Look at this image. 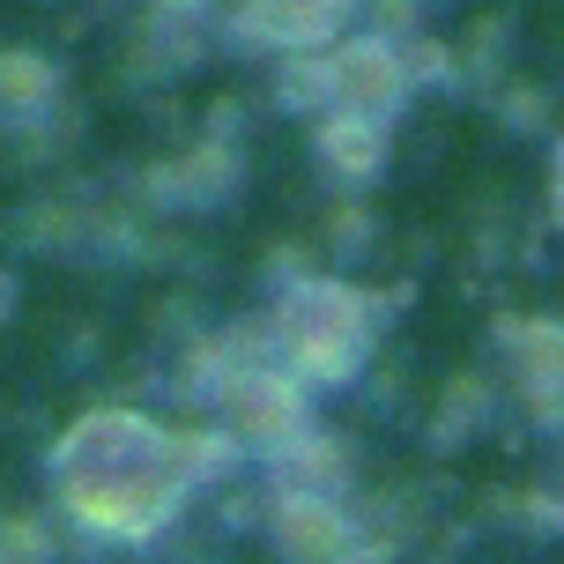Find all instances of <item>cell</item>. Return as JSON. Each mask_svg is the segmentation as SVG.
<instances>
[{
	"label": "cell",
	"mask_w": 564,
	"mask_h": 564,
	"mask_svg": "<svg viewBox=\"0 0 564 564\" xmlns=\"http://www.w3.org/2000/svg\"><path fill=\"white\" fill-rule=\"evenodd\" d=\"M512 394L535 409V423H564V319H498Z\"/></svg>",
	"instance_id": "5b68a950"
},
{
	"label": "cell",
	"mask_w": 564,
	"mask_h": 564,
	"mask_svg": "<svg viewBox=\"0 0 564 564\" xmlns=\"http://www.w3.org/2000/svg\"><path fill=\"white\" fill-rule=\"evenodd\" d=\"M0 564H53V535L37 520H0Z\"/></svg>",
	"instance_id": "30bf717a"
},
{
	"label": "cell",
	"mask_w": 564,
	"mask_h": 564,
	"mask_svg": "<svg viewBox=\"0 0 564 564\" xmlns=\"http://www.w3.org/2000/svg\"><path fill=\"white\" fill-rule=\"evenodd\" d=\"M246 460V438L216 431H171L141 409H89L67 423L53 446V490L59 506L105 542H149L156 528L178 520V506L230 476Z\"/></svg>",
	"instance_id": "6da1fadb"
},
{
	"label": "cell",
	"mask_w": 564,
	"mask_h": 564,
	"mask_svg": "<svg viewBox=\"0 0 564 564\" xmlns=\"http://www.w3.org/2000/svg\"><path fill=\"white\" fill-rule=\"evenodd\" d=\"M379 319L387 305L365 297L357 282L341 275H305L282 290V305L268 312V335H275V357L305 387H357L379 349Z\"/></svg>",
	"instance_id": "7a4b0ae2"
},
{
	"label": "cell",
	"mask_w": 564,
	"mask_h": 564,
	"mask_svg": "<svg viewBox=\"0 0 564 564\" xmlns=\"http://www.w3.org/2000/svg\"><path fill=\"white\" fill-rule=\"evenodd\" d=\"M268 550L275 564H387V542H371L335 490H275Z\"/></svg>",
	"instance_id": "3957f363"
},
{
	"label": "cell",
	"mask_w": 564,
	"mask_h": 564,
	"mask_svg": "<svg viewBox=\"0 0 564 564\" xmlns=\"http://www.w3.org/2000/svg\"><path fill=\"white\" fill-rule=\"evenodd\" d=\"M319 83H327V112H379L394 119L409 105V59L387 37H335L319 53Z\"/></svg>",
	"instance_id": "277c9868"
},
{
	"label": "cell",
	"mask_w": 564,
	"mask_h": 564,
	"mask_svg": "<svg viewBox=\"0 0 564 564\" xmlns=\"http://www.w3.org/2000/svg\"><path fill=\"white\" fill-rule=\"evenodd\" d=\"M59 112V67L37 53H0V127L8 134H37Z\"/></svg>",
	"instance_id": "9c48e42d"
},
{
	"label": "cell",
	"mask_w": 564,
	"mask_h": 564,
	"mask_svg": "<svg viewBox=\"0 0 564 564\" xmlns=\"http://www.w3.org/2000/svg\"><path fill=\"white\" fill-rule=\"evenodd\" d=\"M238 178H246L238 149H230V141H208V149H194V156H178V164L156 171L149 194L164 200V208H216V200L238 194Z\"/></svg>",
	"instance_id": "ba28073f"
},
{
	"label": "cell",
	"mask_w": 564,
	"mask_h": 564,
	"mask_svg": "<svg viewBox=\"0 0 564 564\" xmlns=\"http://www.w3.org/2000/svg\"><path fill=\"white\" fill-rule=\"evenodd\" d=\"M387 149H394V119L379 112H319L312 127V156L335 186H371L387 171Z\"/></svg>",
	"instance_id": "52a82bcc"
},
{
	"label": "cell",
	"mask_w": 564,
	"mask_h": 564,
	"mask_svg": "<svg viewBox=\"0 0 564 564\" xmlns=\"http://www.w3.org/2000/svg\"><path fill=\"white\" fill-rule=\"evenodd\" d=\"M15 297H23V290H15V275H8V268H0V319H8V312H15Z\"/></svg>",
	"instance_id": "7c38bea8"
},
{
	"label": "cell",
	"mask_w": 564,
	"mask_h": 564,
	"mask_svg": "<svg viewBox=\"0 0 564 564\" xmlns=\"http://www.w3.org/2000/svg\"><path fill=\"white\" fill-rule=\"evenodd\" d=\"M550 216L564 230V141H557V156H550Z\"/></svg>",
	"instance_id": "8fae6325"
},
{
	"label": "cell",
	"mask_w": 564,
	"mask_h": 564,
	"mask_svg": "<svg viewBox=\"0 0 564 564\" xmlns=\"http://www.w3.org/2000/svg\"><path fill=\"white\" fill-rule=\"evenodd\" d=\"M341 15H349V0H238V15L230 30L253 45V53H327L341 37Z\"/></svg>",
	"instance_id": "8992f818"
}]
</instances>
